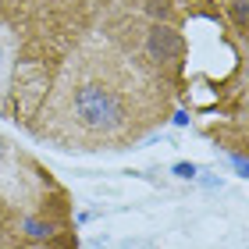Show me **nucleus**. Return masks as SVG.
<instances>
[{"instance_id": "f257e3e1", "label": "nucleus", "mask_w": 249, "mask_h": 249, "mask_svg": "<svg viewBox=\"0 0 249 249\" xmlns=\"http://www.w3.org/2000/svg\"><path fill=\"white\" fill-rule=\"evenodd\" d=\"M75 110L82 124L89 128H114L118 118H121V104L110 89H100V86H82L75 96Z\"/></svg>"}, {"instance_id": "f03ea898", "label": "nucleus", "mask_w": 249, "mask_h": 249, "mask_svg": "<svg viewBox=\"0 0 249 249\" xmlns=\"http://www.w3.org/2000/svg\"><path fill=\"white\" fill-rule=\"evenodd\" d=\"M150 53L157 61H171V57H178L182 53V39H178V32L175 29H167V25H157L153 32H150Z\"/></svg>"}, {"instance_id": "7ed1b4c3", "label": "nucleus", "mask_w": 249, "mask_h": 249, "mask_svg": "<svg viewBox=\"0 0 249 249\" xmlns=\"http://www.w3.org/2000/svg\"><path fill=\"white\" fill-rule=\"evenodd\" d=\"M235 18H239V21H249V0H242V4L235 7Z\"/></svg>"}]
</instances>
